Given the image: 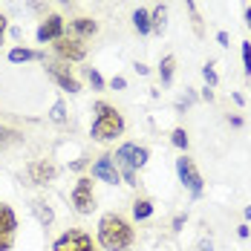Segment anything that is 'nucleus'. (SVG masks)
Wrapping results in <instances>:
<instances>
[{"instance_id": "f257e3e1", "label": "nucleus", "mask_w": 251, "mask_h": 251, "mask_svg": "<svg viewBox=\"0 0 251 251\" xmlns=\"http://www.w3.org/2000/svg\"><path fill=\"white\" fill-rule=\"evenodd\" d=\"M96 237H99V246L104 251H125L133 246L136 231H133V226L127 223L122 214H104L99 220Z\"/></svg>"}, {"instance_id": "f03ea898", "label": "nucleus", "mask_w": 251, "mask_h": 251, "mask_svg": "<svg viewBox=\"0 0 251 251\" xmlns=\"http://www.w3.org/2000/svg\"><path fill=\"white\" fill-rule=\"evenodd\" d=\"M93 113H96L93 127H90L93 142L107 145V142H116V136H122V133H125V116H122L113 104H107V101H96Z\"/></svg>"}, {"instance_id": "7ed1b4c3", "label": "nucleus", "mask_w": 251, "mask_h": 251, "mask_svg": "<svg viewBox=\"0 0 251 251\" xmlns=\"http://www.w3.org/2000/svg\"><path fill=\"white\" fill-rule=\"evenodd\" d=\"M148 159H151V151H148V148H139V145H133V142H125V145L116 151V156H113L119 174H122V171H142V168L148 165Z\"/></svg>"}, {"instance_id": "20e7f679", "label": "nucleus", "mask_w": 251, "mask_h": 251, "mask_svg": "<svg viewBox=\"0 0 251 251\" xmlns=\"http://www.w3.org/2000/svg\"><path fill=\"white\" fill-rule=\"evenodd\" d=\"M176 174H179V182L188 188V194H191L194 200H200L202 191H205V182H202V174L197 171V162L182 153V156L176 159Z\"/></svg>"}, {"instance_id": "39448f33", "label": "nucleus", "mask_w": 251, "mask_h": 251, "mask_svg": "<svg viewBox=\"0 0 251 251\" xmlns=\"http://www.w3.org/2000/svg\"><path fill=\"white\" fill-rule=\"evenodd\" d=\"M52 251H96V246H93V237L87 231L70 228L52 243Z\"/></svg>"}, {"instance_id": "423d86ee", "label": "nucleus", "mask_w": 251, "mask_h": 251, "mask_svg": "<svg viewBox=\"0 0 251 251\" xmlns=\"http://www.w3.org/2000/svg\"><path fill=\"white\" fill-rule=\"evenodd\" d=\"M73 208L78 214H93L96 211V188H93V179L90 176H81L73 188Z\"/></svg>"}, {"instance_id": "0eeeda50", "label": "nucleus", "mask_w": 251, "mask_h": 251, "mask_svg": "<svg viewBox=\"0 0 251 251\" xmlns=\"http://www.w3.org/2000/svg\"><path fill=\"white\" fill-rule=\"evenodd\" d=\"M15 237H18V217L6 202H0V251L15 249Z\"/></svg>"}, {"instance_id": "6e6552de", "label": "nucleus", "mask_w": 251, "mask_h": 251, "mask_svg": "<svg viewBox=\"0 0 251 251\" xmlns=\"http://www.w3.org/2000/svg\"><path fill=\"white\" fill-rule=\"evenodd\" d=\"M52 50H55V55H58L61 61H70V64L87 58V44L78 41V38H58V41L52 44Z\"/></svg>"}, {"instance_id": "1a4fd4ad", "label": "nucleus", "mask_w": 251, "mask_h": 251, "mask_svg": "<svg viewBox=\"0 0 251 251\" xmlns=\"http://www.w3.org/2000/svg\"><path fill=\"white\" fill-rule=\"evenodd\" d=\"M47 75H50L52 81L64 90V93H70V96L81 93V81L70 73V67H67V64H55V61H52V64H47Z\"/></svg>"}, {"instance_id": "9d476101", "label": "nucleus", "mask_w": 251, "mask_h": 251, "mask_svg": "<svg viewBox=\"0 0 251 251\" xmlns=\"http://www.w3.org/2000/svg\"><path fill=\"white\" fill-rule=\"evenodd\" d=\"M90 179H99V182H107V185H119L122 182V174H119V168H116V162H113L110 153H104V156H99L93 162Z\"/></svg>"}, {"instance_id": "9b49d317", "label": "nucleus", "mask_w": 251, "mask_h": 251, "mask_svg": "<svg viewBox=\"0 0 251 251\" xmlns=\"http://www.w3.org/2000/svg\"><path fill=\"white\" fill-rule=\"evenodd\" d=\"M55 176H58V168H55L52 162H47V159L29 162V168H26V179H29V185H38V188H44V185L55 182Z\"/></svg>"}, {"instance_id": "f8f14e48", "label": "nucleus", "mask_w": 251, "mask_h": 251, "mask_svg": "<svg viewBox=\"0 0 251 251\" xmlns=\"http://www.w3.org/2000/svg\"><path fill=\"white\" fill-rule=\"evenodd\" d=\"M64 18L61 15H47V21H41L38 26V32H35V38H38V44H55L58 38H64Z\"/></svg>"}, {"instance_id": "ddd939ff", "label": "nucleus", "mask_w": 251, "mask_h": 251, "mask_svg": "<svg viewBox=\"0 0 251 251\" xmlns=\"http://www.w3.org/2000/svg\"><path fill=\"white\" fill-rule=\"evenodd\" d=\"M70 32H73V38L84 41V38L99 35V24L93 18H75V21H70Z\"/></svg>"}, {"instance_id": "4468645a", "label": "nucleus", "mask_w": 251, "mask_h": 251, "mask_svg": "<svg viewBox=\"0 0 251 251\" xmlns=\"http://www.w3.org/2000/svg\"><path fill=\"white\" fill-rule=\"evenodd\" d=\"M12 64H26V61H47V55L41 50H29V47H12L6 55Z\"/></svg>"}, {"instance_id": "2eb2a0df", "label": "nucleus", "mask_w": 251, "mask_h": 251, "mask_svg": "<svg viewBox=\"0 0 251 251\" xmlns=\"http://www.w3.org/2000/svg\"><path fill=\"white\" fill-rule=\"evenodd\" d=\"M32 214H35V220H38L44 228L52 226V220H55V211H52L44 200H35V202H32Z\"/></svg>"}, {"instance_id": "dca6fc26", "label": "nucleus", "mask_w": 251, "mask_h": 251, "mask_svg": "<svg viewBox=\"0 0 251 251\" xmlns=\"http://www.w3.org/2000/svg\"><path fill=\"white\" fill-rule=\"evenodd\" d=\"M165 21H168V6L159 3L151 12V35H162L165 32Z\"/></svg>"}, {"instance_id": "f3484780", "label": "nucleus", "mask_w": 251, "mask_h": 251, "mask_svg": "<svg viewBox=\"0 0 251 251\" xmlns=\"http://www.w3.org/2000/svg\"><path fill=\"white\" fill-rule=\"evenodd\" d=\"M133 29L139 32V35H151V12L148 9H136L133 12Z\"/></svg>"}, {"instance_id": "a211bd4d", "label": "nucleus", "mask_w": 251, "mask_h": 251, "mask_svg": "<svg viewBox=\"0 0 251 251\" xmlns=\"http://www.w3.org/2000/svg\"><path fill=\"white\" fill-rule=\"evenodd\" d=\"M174 70H176V58H174V55H165V58H162V64H159V78H162V84H165V87L174 81Z\"/></svg>"}, {"instance_id": "6ab92c4d", "label": "nucleus", "mask_w": 251, "mask_h": 251, "mask_svg": "<svg viewBox=\"0 0 251 251\" xmlns=\"http://www.w3.org/2000/svg\"><path fill=\"white\" fill-rule=\"evenodd\" d=\"M153 217V202L151 200H136L133 202V220H151Z\"/></svg>"}, {"instance_id": "aec40b11", "label": "nucleus", "mask_w": 251, "mask_h": 251, "mask_svg": "<svg viewBox=\"0 0 251 251\" xmlns=\"http://www.w3.org/2000/svg\"><path fill=\"white\" fill-rule=\"evenodd\" d=\"M171 145L179 148V151H188V145H191V139H188V133H185V127H176L174 133H171Z\"/></svg>"}, {"instance_id": "412c9836", "label": "nucleus", "mask_w": 251, "mask_h": 251, "mask_svg": "<svg viewBox=\"0 0 251 251\" xmlns=\"http://www.w3.org/2000/svg\"><path fill=\"white\" fill-rule=\"evenodd\" d=\"M24 136L18 133V130H12V127H3L0 125V148H6V145H15V142H21Z\"/></svg>"}, {"instance_id": "4be33fe9", "label": "nucleus", "mask_w": 251, "mask_h": 251, "mask_svg": "<svg viewBox=\"0 0 251 251\" xmlns=\"http://www.w3.org/2000/svg\"><path fill=\"white\" fill-rule=\"evenodd\" d=\"M50 119L55 122V125H64V122H67V104H64L61 99H58L55 104H52V110H50Z\"/></svg>"}, {"instance_id": "5701e85b", "label": "nucleus", "mask_w": 251, "mask_h": 251, "mask_svg": "<svg viewBox=\"0 0 251 251\" xmlns=\"http://www.w3.org/2000/svg\"><path fill=\"white\" fill-rule=\"evenodd\" d=\"M185 6L191 9V24H194V32H197V35H205V29H202V18H200V12H197V3H194V0H185Z\"/></svg>"}, {"instance_id": "b1692460", "label": "nucleus", "mask_w": 251, "mask_h": 251, "mask_svg": "<svg viewBox=\"0 0 251 251\" xmlns=\"http://www.w3.org/2000/svg\"><path fill=\"white\" fill-rule=\"evenodd\" d=\"M202 78H205V84H208L211 90H214V87L220 84V75H217V70H214V64H205V67H202Z\"/></svg>"}, {"instance_id": "393cba45", "label": "nucleus", "mask_w": 251, "mask_h": 251, "mask_svg": "<svg viewBox=\"0 0 251 251\" xmlns=\"http://www.w3.org/2000/svg\"><path fill=\"white\" fill-rule=\"evenodd\" d=\"M84 75H87V81L93 84V90H104V78H101V73H99V70L87 67V70H84Z\"/></svg>"}, {"instance_id": "a878e982", "label": "nucleus", "mask_w": 251, "mask_h": 251, "mask_svg": "<svg viewBox=\"0 0 251 251\" xmlns=\"http://www.w3.org/2000/svg\"><path fill=\"white\" fill-rule=\"evenodd\" d=\"M243 73L251 78V44L243 41Z\"/></svg>"}, {"instance_id": "bb28decb", "label": "nucleus", "mask_w": 251, "mask_h": 251, "mask_svg": "<svg viewBox=\"0 0 251 251\" xmlns=\"http://www.w3.org/2000/svg\"><path fill=\"white\" fill-rule=\"evenodd\" d=\"M185 223H188V214H176V217H174V231H182Z\"/></svg>"}, {"instance_id": "cd10ccee", "label": "nucleus", "mask_w": 251, "mask_h": 251, "mask_svg": "<svg viewBox=\"0 0 251 251\" xmlns=\"http://www.w3.org/2000/svg\"><path fill=\"white\" fill-rule=\"evenodd\" d=\"M237 237H240V240H249V237H251V228H249V223H243V226L237 228Z\"/></svg>"}, {"instance_id": "c85d7f7f", "label": "nucleus", "mask_w": 251, "mask_h": 251, "mask_svg": "<svg viewBox=\"0 0 251 251\" xmlns=\"http://www.w3.org/2000/svg\"><path fill=\"white\" fill-rule=\"evenodd\" d=\"M6 29H9V18L0 15V47H3V35H6Z\"/></svg>"}, {"instance_id": "c756f323", "label": "nucleus", "mask_w": 251, "mask_h": 251, "mask_svg": "<svg viewBox=\"0 0 251 251\" xmlns=\"http://www.w3.org/2000/svg\"><path fill=\"white\" fill-rule=\"evenodd\" d=\"M110 87H113V90H125V87H127V81H125L122 75H116L113 81H110Z\"/></svg>"}, {"instance_id": "7c9ffc66", "label": "nucleus", "mask_w": 251, "mask_h": 251, "mask_svg": "<svg viewBox=\"0 0 251 251\" xmlns=\"http://www.w3.org/2000/svg\"><path fill=\"white\" fill-rule=\"evenodd\" d=\"M217 44H220V47H231V44H228V32H217Z\"/></svg>"}, {"instance_id": "2f4dec72", "label": "nucleus", "mask_w": 251, "mask_h": 251, "mask_svg": "<svg viewBox=\"0 0 251 251\" xmlns=\"http://www.w3.org/2000/svg\"><path fill=\"white\" fill-rule=\"evenodd\" d=\"M228 122H231V127H243L246 122H243V116H228Z\"/></svg>"}, {"instance_id": "473e14b6", "label": "nucleus", "mask_w": 251, "mask_h": 251, "mask_svg": "<svg viewBox=\"0 0 251 251\" xmlns=\"http://www.w3.org/2000/svg\"><path fill=\"white\" fill-rule=\"evenodd\" d=\"M70 168H73V171H84V168H87V159H75Z\"/></svg>"}, {"instance_id": "72a5a7b5", "label": "nucleus", "mask_w": 251, "mask_h": 251, "mask_svg": "<svg viewBox=\"0 0 251 251\" xmlns=\"http://www.w3.org/2000/svg\"><path fill=\"white\" fill-rule=\"evenodd\" d=\"M202 101H214V90H211V87L202 90Z\"/></svg>"}, {"instance_id": "f704fd0d", "label": "nucleus", "mask_w": 251, "mask_h": 251, "mask_svg": "<svg viewBox=\"0 0 251 251\" xmlns=\"http://www.w3.org/2000/svg\"><path fill=\"white\" fill-rule=\"evenodd\" d=\"M231 99H234V104H240V107L246 104V96H243V93H231Z\"/></svg>"}, {"instance_id": "c9c22d12", "label": "nucleus", "mask_w": 251, "mask_h": 251, "mask_svg": "<svg viewBox=\"0 0 251 251\" xmlns=\"http://www.w3.org/2000/svg\"><path fill=\"white\" fill-rule=\"evenodd\" d=\"M133 70H136V73H139V75H148V73H151V70H148V67H145V64H136V67H133Z\"/></svg>"}, {"instance_id": "e433bc0d", "label": "nucleus", "mask_w": 251, "mask_h": 251, "mask_svg": "<svg viewBox=\"0 0 251 251\" xmlns=\"http://www.w3.org/2000/svg\"><path fill=\"white\" fill-rule=\"evenodd\" d=\"M200 251H214V243H211V240H205V243L200 246Z\"/></svg>"}, {"instance_id": "4c0bfd02", "label": "nucleus", "mask_w": 251, "mask_h": 251, "mask_svg": "<svg viewBox=\"0 0 251 251\" xmlns=\"http://www.w3.org/2000/svg\"><path fill=\"white\" fill-rule=\"evenodd\" d=\"M246 26L251 29V9H246Z\"/></svg>"}, {"instance_id": "58836bf2", "label": "nucleus", "mask_w": 251, "mask_h": 251, "mask_svg": "<svg viewBox=\"0 0 251 251\" xmlns=\"http://www.w3.org/2000/svg\"><path fill=\"white\" fill-rule=\"evenodd\" d=\"M243 217H246V220H251V205H246V211H243Z\"/></svg>"}, {"instance_id": "ea45409f", "label": "nucleus", "mask_w": 251, "mask_h": 251, "mask_svg": "<svg viewBox=\"0 0 251 251\" xmlns=\"http://www.w3.org/2000/svg\"><path fill=\"white\" fill-rule=\"evenodd\" d=\"M249 9H251V6H249Z\"/></svg>"}]
</instances>
